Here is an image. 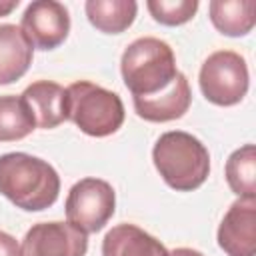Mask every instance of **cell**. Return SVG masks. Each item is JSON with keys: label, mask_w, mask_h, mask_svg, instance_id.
Wrapping results in <instances>:
<instances>
[{"label": "cell", "mask_w": 256, "mask_h": 256, "mask_svg": "<svg viewBox=\"0 0 256 256\" xmlns=\"http://www.w3.org/2000/svg\"><path fill=\"white\" fill-rule=\"evenodd\" d=\"M60 192V176L52 164L26 152L0 156V194L14 206L40 212L50 208Z\"/></svg>", "instance_id": "obj_1"}, {"label": "cell", "mask_w": 256, "mask_h": 256, "mask_svg": "<svg viewBox=\"0 0 256 256\" xmlns=\"http://www.w3.org/2000/svg\"><path fill=\"white\" fill-rule=\"evenodd\" d=\"M152 160L162 180L176 192L200 188L210 172L206 146L196 136L182 130L164 132L152 148Z\"/></svg>", "instance_id": "obj_2"}, {"label": "cell", "mask_w": 256, "mask_h": 256, "mask_svg": "<svg viewBox=\"0 0 256 256\" xmlns=\"http://www.w3.org/2000/svg\"><path fill=\"white\" fill-rule=\"evenodd\" d=\"M120 72L132 98L154 96L166 90L178 76L170 44L152 36L138 38L124 50Z\"/></svg>", "instance_id": "obj_3"}, {"label": "cell", "mask_w": 256, "mask_h": 256, "mask_svg": "<svg viewBox=\"0 0 256 256\" xmlns=\"http://www.w3.org/2000/svg\"><path fill=\"white\" fill-rule=\"evenodd\" d=\"M120 96L94 82H74L66 88V120H72L84 134L104 138L124 124Z\"/></svg>", "instance_id": "obj_4"}, {"label": "cell", "mask_w": 256, "mask_h": 256, "mask_svg": "<svg viewBox=\"0 0 256 256\" xmlns=\"http://www.w3.org/2000/svg\"><path fill=\"white\" fill-rule=\"evenodd\" d=\"M246 60L232 50L210 54L200 68V90L204 98L216 106H234L248 92Z\"/></svg>", "instance_id": "obj_5"}, {"label": "cell", "mask_w": 256, "mask_h": 256, "mask_svg": "<svg viewBox=\"0 0 256 256\" xmlns=\"http://www.w3.org/2000/svg\"><path fill=\"white\" fill-rule=\"evenodd\" d=\"M64 208L70 226L84 234H94L102 230L112 218L116 194L106 180L82 178L70 188Z\"/></svg>", "instance_id": "obj_6"}, {"label": "cell", "mask_w": 256, "mask_h": 256, "mask_svg": "<svg viewBox=\"0 0 256 256\" xmlns=\"http://www.w3.org/2000/svg\"><path fill=\"white\" fill-rule=\"evenodd\" d=\"M20 30L32 48L54 50L70 32L68 10L56 0H34L22 14Z\"/></svg>", "instance_id": "obj_7"}, {"label": "cell", "mask_w": 256, "mask_h": 256, "mask_svg": "<svg viewBox=\"0 0 256 256\" xmlns=\"http://www.w3.org/2000/svg\"><path fill=\"white\" fill-rule=\"evenodd\" d=\"M88 236L68 222L34 224L22 242V256H84Z\"/></svg>", "instance_id": "obj_8"}, {"label": "cell", "mask_w": 256, "mask_h": 256, "mask_svg": "<svg viewBox=\"0 0 256 256\" xmlns=\"http://www.w3.org/2000/svg\"><path fill=\"white\" fill-rule=\"evenodd\" d=\"M218 246L228 256L256 254V198L232 202L218 226Z\"/></svg>", "instance_id": "obj_9"}, {"label": "cell", "mask_w": 256, "mask_h": 256, "mask_svg": "<svg viewBox=\"0 0 256 256\" xmlns=\"http://www.w3.org/2000/svg\"><path fill=\"white\" fill-rule=\"evenodd\" d=\"M132 102L140 118L148 122H170L182 118L188 112L192 102V92L186 76L178 72V76L166 90L148 98H132Z\"/></svg>", "instance_id": "obj_10"}, {"label": "cell", "mask_w": 256, "mask_h": 256, "mask_svg": "<svg viewBox=\"0 0 256 256\" xmlns=\"http://www.w3.org/2000/svg\"><path fill=\"white\" fill-rule=\"evenodd\" d=\"M20 96L32 110L36 126L50 130L66 120V88L60 84L38 80L30 84Z\"/></svg>", "instance_id": "obj_11"}, {"label": "cell", "mask_w": 256, "mask_h": 256, "mask_svg": "<svg viewBox=\"0 0 256 256\" xmlns=\"http://www.w3.org/2000/svg\"><path fill=\"white\" fill-rule=\"evenodd\" d=\"M102 256H168L160 240L134 224H118L102 240Z\"/></svg>", "instance_id": "obj_12"}, {"label": "cell", "mask_w": 256, "mask_h": 256, "mask_svg": "<svg viewBox=\"0 0 256 256\" xmlns=\"http://www.w3.org/2000/svg\"><path fill=\"white\" fill-rule=\"evenodd\" d=\"M32 50L20 26L0 24V84H12L28 72Z\"/></svg>", "instance_id": "obj_13"}, {"label": "cell", "mask_w": 256, "mask_h": 256, "mask_svg": "<svg viewBox=\"0 0 256 256\" xmlns=\"http://www.w3.org/2000/svg\"><path fill=\"white\" fill-rule=\"evenodd\" d=\"M214 28L224 36H244L254 28V0H212L208 4Z\"/></svg>", "instance_id": "obj_14"}, {"label": "cell", "mask_w": 256, "mask_h": 256, "mask_svg": "<svg viewBox=\"0 0 256 256\" xmlns=\"http://www.w3.org/2000/svg\"><path fill=\"white\" fill-rule=\"evenodd\" d=\"M84 10L96 30L104 34H120L132 26L138 4L134 0H88Z\"/></svg>", "instance_id": "obj_15"}, {"label": "cell", "mask_w": 256, "mask_h": 256, "mask_svg": "<svg viewBox=\"0 0 256 256\" xmlns=\"http://www.w3.org/2000/svg\"><path fill=\"white\" fill-rule=\"evenodd\" d=\"M226 180L240 198H256V148L244 144L226 160Z\"/></svg>", "instance_id": "obj_16"}, {"label": "cell", "mask_w": 256, "mask_h": 256, "mask_svg": "<svg viewBox=\"0 0 256 256\" xmlns=\"http://www.w3.org/2000/svg\"><path fill=\"white\" fill-rule=\"evenodd\" d=\"M34 128V114L22 96H0V142L22 140Z\"/></svg>", "instance_id": "obj_17"}, {"label": "cell", "mask_w": 256, "mask_h": 256, "mask_svg": "<svg viewBox=\"0 0 256 256\" xmlns=\"http://www.w3.org/2000/svg\"><path fill=\"white\" fill-rule=\"evenodd\" d=\"M146 8L156 22L164 26H180L196 14L198 0H148Z\"/></svg>", "instance_id": "obj_18"}, {"label": "cell", "mask_w": 256, "mask_h": 256, "mask_svg": "<svg viewBox=\"0 0 256 256\" xmlns=\"http://www.w3.org/2000/svg\"><path fill=\"white\" fill-rule=\"evenodd\" d=\"M0 256H22V248L14 236L0 230Z\"/></svg>", "instance_id": "obj_19"}, {"label": "cell", "mask_w": 256, "mask_h": 256, "mask_svg": "<svg viewBox=\"0 0 256 256\" xmlns=\"http://www.w3.org/2000/svg\"><path fill=\"white\" fill-rule=\"evenodd\" d=\"M20 2L18 0H0V16H6V14H10L16 6H18Z\"/></svg>", "instance_id": "obj_20"}, {"label": "cell", "mask_w": 256, "mask_h": 256, "mask_svg": "<svg viewBox=\"0 0 256 256\" xmlns=\"http://www.w3.org/2000/svg\"><path fill=\"white\" fill-rule=\"evenodd\" d=\"M168 256H204V254L198 250H192V248H176V250L168 252Z\"/></svg>", "instance_id": "obj_21"}]
</instances>
